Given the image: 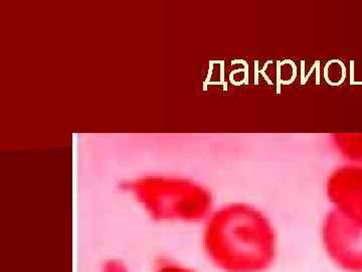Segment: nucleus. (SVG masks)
Wrapping results in <instances>:
<instances>
[{"instance_id":"obj_1","label":"nucleus","mask_w":362,"mask_h":272,"mask_svg":"<svg viewBox=\"0 0 362 272\" xmlns=\"http://www.w3.org/2000/svg\"><path fill=\"white\" fill-rule=\"evenodd\" d=\"M204 249L223 272H263L276 256V235L268 218L247 204L213 212L204 227Z\"/></svg>"},{"instance_id":"obj_2","label":"nucleus","mask_w":362,"mask_h":272,"mask_svg":"<svg viewBox=\"0 0 362 272\" xmlns=\"http://www.w3.org/2000/svg\"><path fill=\"white\" fill-rule=\"evenodd\" d=\"M127 191L150 218L197 223L213 214L214 199L201 183L168 176H145L127 183Z\"/></svg>"},{"instance_id":"obj_3","label":"nucleus","mask_w":362,"mask_h":272,"mask_svg":"<svg viewBox=\"0 0 362 272\" xmlns=\"http://www.w3.org/2000/svg\"><path fill=\"white\" fill-rule=\"evenodd\" d=\"M323 242L335 262L352 272H362V222L351 223L330 214L323 226Z\"/></svg>"},{"instance_id":"obj_4","label":"nucleus","mask_w":362,"mask_h":272,"mask_svg":"<svg viewBox=\"0 0 362 272\" xmlns=\"http://www.w3.org/2000/svg\"><path fill=\"white\" fill-rule=\"evenodd\" d=\"M328 193L338 206L362 219V174L337 173L328 183Z\"/></svg>"},{"instance_id":"obj_5","label":"nucleus","mask_w":362,"mask_h":272,"mask_svg":"<svg viewBox=\"0 0 362 272\" xmlns=\"http://www.w3.org/2000/svg\"><path fill=\"white\" fill-rule=\"evenodd\" d=\"M153 272H195L194 269L188 268L187 266H180L177 264L166 262L156 267Z\"/></svg>"},{"instance_id":"obj_6","label":"nucleus","mask_w":362,"mask_h":272,"mask_svg":"<svg viewBox=\"0 0 362 272\" xmlns=\"http://www.w3.org/2000/svg\"><path fill=\"white\" fill-rule=\"evenodd\" d=\"M103 272H127V269L121 261L110 260L105 264Z\"/></svg>"}]
</instances>
